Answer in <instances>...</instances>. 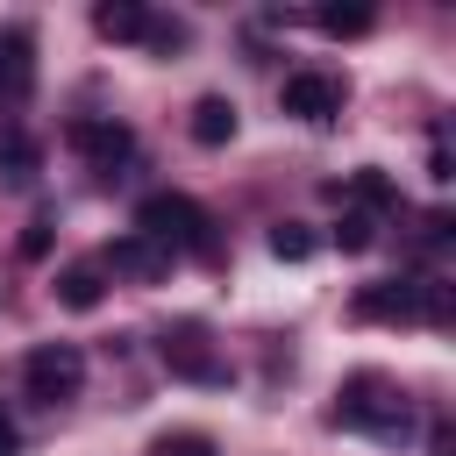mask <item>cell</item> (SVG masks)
<instances>
[{
    "mask_svg": "<svg viewBox=\"0 0 456 456\" xmlns=\"http://www.w3.org/2000/svg\"><path fill=\"white\" fill-rule=\"evenodd\" d=\"M135 235H150V242L171 249V256H200V264L221 256L214 214H207L200 200H185V192H150V200L135 207Z\"/></svg>",
    "mask_w": 456,
    "mask_h": 456,
    "instance_id": "1",
    "label": "cell"
},
{
    "mask_svg": "<svg viewBox=\"0 0 456 456\" xmlns=\"http://www.w3.org/2000/svg\"><path fill=\"white\" fill-rule=\"evenodd\" d=\"M28 93H36V36L28 28H7L0 36V114L28 107Z\"/></svg>",
    "mask_w": 456,
    "mask_h": 456,
    "instance_id": "8",
    "label": "cell"
},
{
    "mask_svg": "<svg viewBox=\"0 0 456 456\" xmlns=\"http://www.w3.org/2000/svg\"><path fill=\"white\" fill-rule=\"evenodd\" d=\"M314 21H321L328 36H363V28H370V7H321Z\"/></svg>",
    "mask_w": 456,
    "mask_h": 456,
    "instance_id": "17",
    "label": "cell"
},
{
    "mask_svg": "<svg viewBox=\"0 0 456 456\" xmlns=\"http://www.w3.org/2000/svg\"><path fill=\"white\" fill-rule=\"evenodd\" d=\"M192 142H200V150H221V142H235V100L207 93V100L192 107Z\"/></svg>",
    "mask_w": 456,
    "mask_h": 456,
    "instance_id": "12",
    "label": "cell"
},
{
    "mask_svg": "<svg viewBox=\"0 0 456 456\" xmlns=\"http://www.w3.org/2000/svg\"><path fill=\"white\" fill-rule=\"evenodd\" d=\"M7 449H14V420L0 413V456H7Z\"/></svg>",
    "mask_w": 456,
    "mask_h": 456,
    "instance_id": "20",
    "label": "cell"
},
{
    "mask_svg": "<svg viewBox=\"0 0 456 456\" xmlns=\"http://www.w3.org/2000/svg\"><path fill=\"white\" fill-rule=\"evenodd\" d=\"M335 242H342L349 256H363V249L378 242V214H363V207H349V214L335 221Z\"/></svg>",
    "mask_w": 456,
    "mask_h": 456,
    "instance_id": "15",
    "label": "cell"
},
{
    "mask_svg": "<svg viewBox=\"0 0 456 456\" xmlns=\"http://www.w3.org/2000/svg\"><path fill=\"white\" fill-rule=\"evenodd\" d=\"M150 456H214V442H207V435H164Z\"/></svg>",
    "mask_w": 456,
    "mask_h": 456,
    "instance_id": "18",
    "label": "cell"
},
{
    "mask_svg": "<svg viewBox=\"0 0 456 456\" xmlns=\"http://www.w3.org/2000/svg\"><path fill=\"white\" fill-rule=\"evenodd\" d=\"M21 385H28V399H43V406L78 399V385H86V356H78V342H43V349H28Z\"/></svg>",
    "mask_w": 456,
    "mask_h": 456,
    "instance_id": "4",
    "label": "cell"
},
{
    "mask_svg": "<svg viewBox=\"0 0 456 456\" xmlns=\"http://www.w3.org/2000/svg\"><path fill=\"white\" fill-rule=\"evenodd\" d=\"M278 100H285V114H299V121L328 128V121L342 114V78H328V71H292Z\"/></svg>",
    "mask_w": 456,
    "mask_h": 456,
    "instance_id": "7",
    "label": "cell"
},
{
    "mask_svg": "<svg viewBox=\"0 0 456 456\" xmlns=\"http://www.w3.org/2000/svg\"><path fill=\"white\" fill-rule=\"evenodd\" d=\"M57 299H64L71 314H93V306L107 299V271H100V264H64V271H57Z\"/></svg>",
    "mask_w": 456,
    "mask_h": 456,
    "instance_id": "11",
    "label": "cell"
},
{
    "mask_svg": "<svg viewBox=\"0 0 456 456\" xmlns=\"http://www.w3.org/2000/svg\"><path fill=\"white\" fill-rule=\"evenodd\" d=\"M64 142H71V150L86 157V171H100V178H114V171L135 157V135H128L121 121H71Z\"/></svg>",
    "mask_w": 456,
    "mask_h": 456,
    "instance_id": "6",
    "label": "cell"
},
{
    "mask_svg": "<svg viewBox=\"0 0 456 456\" xmlns=\"http://www.w3.org/2000/svg\"><path fill=\"white\" fill-rule=\"evenodd\" d=\"M93 28L107 36V43H150V14L135 7V0H107V7H93Z\"/></svg>",
    "mask_w": 456,
    "mask_h": 456,
    "instance_id": "10",
    "label": "cell"
},
{
    "mask_svg": "<svg viewBox=\"0 0 456 456\" xmlns=\"http://www.w3.org/2000/svg\"><path fill=\"white\" fill-rule=\"evenodd\" d=\"M164 370L171 378H185V385H228V363H221V349H214V335L200 328V321H178V328H164Z\"/></svg>",
    "mask_w": 456,
    "mask_h": 456,
    "instance_id": "5",
    "label": "cell"
},
{
    "mask_svg": "<svg viewBox=\"0 0 456 456\" xmlns=\"http://www.w3.org/2000/svg\"><path fill=\"white\" fill-rule=\"evenodd\" d=\"M50 249V221H28V235H21V256H43Z\"/></svg>",
    "mask_w": 456,
    "mask_h": 456,
    "instance_id": "19",
    "label": "cell"
},
{
    "mask_svg": "<svg viewBox=\"0 0 456 456\" xmlns=\"http://www.w3.org/2000/svg\"><path fill=\"white\" fill-rule=\"evenodd\" d=\"M349 192H356V207H363V214L399 207V192H392V178H385V171H356V178H349Z\"/></svg>",
    "mask_w": 456,
    "mask_h": 456,
    "instance_id": "14",
    "label": "cell"
},
{
    "mask_svg": "<svg viewBox=\"0 0 456 456\" xmlns=\"http://www.w3.org/2000/svg\"><path fill=\"white\" fill-rule=\"evenodd\" d=\"M107 271H121V278H135V285H157V278H171V249H157L150 235H121L114 249H107Z\"/></svg>",
    "mask_w": 456,
    "mask_h": 456,
    "instance_id": "9",
    "label": "cell"
},
{
    "mask_svg": "<svg viewBox=\"0 0 456 456\" xmlns=\"http://www.w3.org/2000/svg\"><path fill=\"white\" fill-rule=\"evenodd\" d=\"M0 178H7V185H28V178H36V142H28L21 128H0Z\"/></svg>",
    "mask_w": 456,
    "mask_h": 456,
    "instance_id": "13",
    "label": "cell"
},
{
    "mask_svg": "<svg viewBox=\"0 0 456 456\" xmlns=\"http://www.w3.org/2000/svg\"><path fill=\"white\" fill-rule=\"evenodd\" d=\"M356 321H449L442 278H378L356 292Z\"/></svg>",
    "mask_w": 456,
    "mask_h": 456,
    "instance_id": "2",
    "label": "cell"
},
{
    "mask_svg": "<svg viewBox=\"0 0 456 456\" xmlns=\"http://www.w3.org/2000/svg\"><path fill=\"white\" fill-rule=\"evenodd\" d=\"M271 256H278V264H306V256H314V228L278 221V228H271Z\"/></svg>",
    "mask_w": 456,
    "mask_h": 456,
    "instance_id": "16",
    "label": "cell"
},
{
    "mask_svg": "<svg viewBox=\"0 0 456 456\" xmlns=\"http://www.w3.org/2000/svg\"><path fill=\"white\" fill-rule=\"evenodd\" d=\"M335 420H342V428H370V435H406V428H413L406 399H399L385 378H370V370L342 385V406H335Z\"/></svg>",
    "mask_w": 456,
    "mask_h": 456,
    "instance_id": "3",
    "label": "cell"
}]
</instances>
